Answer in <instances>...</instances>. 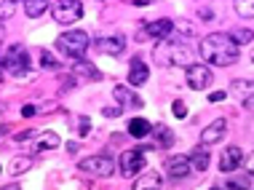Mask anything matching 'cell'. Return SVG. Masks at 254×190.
Returning <instances> with one entry per match:
<instances>
[{"mask_svg": "<svg viewBox=\"0 0 254 190\" xmlns=\"http://www.w3.org/2000/svg\"><path fill=\"white\" fill-rule=\"evenodd\" d=\"M102 115H105V118H115V115H121V110H118V107H105Z\"/></svg>", "mask_w": 254, "mask_h": 190, "instance_id": "36", "label": "cell"}, {"mask_svg": "<svg viewBox=\"0 0 254 190\" xmlns=\"http://www.w3.org/2000/svg\"><path fill=\"white\" fill-rule=\"evenodd\" d=\"M78 169L80 172H88V174H97V177H110L115 164H113V158H107V155H91V158L78 161Z\"/></svg>", "mask_w": 254, "mask_h": 190, "instance_id": "8", "label": "cell"}, {"mask_svg": "<svg viewBox=\"0 0 254 190\" xmlns=\"http://www.w3.org/2000/svg\"><path fill=\"white\" fill-rule=\"evenodd\" d=\"M43 64H46V67H59V62H57V59L51 57L49 51H43Z\"/></svg>", "mask_w": 254, "mask_h": 190, "instance_id": "32", "label": "cell"}, {"mask_svg": "<svg viewBox=\"0 0 254 190\" xmlns=\"http://www.w3.org/2000/svg\"><path fill=\"white\" fill-rule=\"evenodd\" d=\"M177 27H180V32H182L185 38H193V35H195V27H193V24H188V22H180Z\"/></svg>", "mask_w": 254, "mask_h": 190, "instance_id": "30", "label": "cell"}, {"mask_svg": "<svg viewBox=\"0 0 254 190\" xmlns=\"http://www.w3.org/2000/svg\"><path fill=\"white\" fill-rule=\"evenodd\" d=\"M46 8H51L49 3H46V0H27L24 3V13L30 19H38V16H43L46 13Z\"/></svg>", "mask_w": 254, "mask_h": 190, "instance_id": "21", "label": "cell"}, {"mask_svg": "<svg viewBox=\"0 0 254 190\" xmlns=\"http://www.w3.org/2000/svg\"><path fill=\"white\" fill-rule=\"evenodd\" d=\"M113 97H115V102H118L121 107H139V105H142V99L134 97V91L126 89V86H115V89H113Z\"/></svg>", "mask_w": 254, "mask_h": 190, "instance_id": "17", "label": "cell"}, {"mask_svg": "<svg viewBox=\"0 0 254 190\" xmlns=\"http://www.w3.org/2000/svg\"><path fill=\"white\" fill-rule=\"evenodd\" d=\"M35 110H38L35 105H24V107H22V115H24V118H32V115H35Z\"/></svg>", "mask_w": 254, "mask_h": 190, "instance_id": "35", "label": "cell"}, {"mask_svg": "<svg viewBox=\"0 0 254 190\" xmlns=\"http://www.w3.org/2000/svg\"><path fill=\"white\" fill-rule=\"evenodd\" d=\"M246 174H249V177H254V150H252L249 158H246Z\"/></svg>", "mask_w": 254, "mask_h": 190, "instance_id": "34", "label": "cell"}, {"mask_svg": "<svg viewBox=\"0 0 254 190\" xmlns=\"http://www.w3.org/2000/svg\"><path fill=\"white\" fill-rule=\"evenodd\" d=\"M147 78H150L147 64L142 62L139 57L131 59V67H128V83H131V86H145V83H147Z\"/></svg>", "mask_w": 254, "mask_h": 190, "instance_id": "14", "label": "cell"}, {"mask_svg": "<svg viewBox=\"0 0 254 190\" xmlns=\"http://www.w3.org/2000/svg\"><path fill=\"white\" fill-rule=\"evenodd\" d=\"M190 169H193L190 155H171V158H166V174H169V177H174V180L188 177Z\"/></svg>", "mask_w": 254, "mask_h": 190, "instance_id": "10", "label": "cell"}, {"mask_svg": "<svg viewBox=\"0 0 254 190\" xmlns=\"http://www.w3.org/2000/svg\"><path fill=\"white\" fill-rule=\"evenodd\" d=\"M244 107H246L249 113H254V97H249V99H246V102H244Z\"/></svg>", "mask_w": 254, "mask_h": 190, "instance_id": "38", "label": "cell"}, {"mask_svg": "<svg viewBox=\"0 0 254 190\" xmlns=\"http://www.w3.org/2000/svg\"><path fill=\"white\" fill-rule=\"evenodd\" d=\"M153 59L161 67H185V70L190 67V51L174 40H161L153 49Z\"/></svg>", "mask_w": 254, "mask_h": 190, "instance_id": "2", "label": "cell"}, {"mask_svg": "<svg viewBox=\"0 0 254 190\" xmlns=\"http://www.w3.org/2000/svg\"><path fill=\"white\" fill-rule=\"evenodd\" d=\"M57 49L64 51L67 57L83 59V54L88 51V35L83 30H70V32H64V35L57 38Z\"/></svg>", "mask_w": 254, "mask_h": 190, "instance_id": "4", "label": "cell"}, {"mask_svg": "<svg viewBox=\"0 0 254 190\" xmlns=\"http://www.w3.org/2000/svg\"><path fill=\"white\" fill-rule=\"evenodd\" d=\"M161 185H163L161 174L153 172V169H145V172L134 180V190H161Z\"/></svg>", "mask_w": 254, "mask_h": 190, "instance_id": "13", "label": "cell"}, {"mask_svg": "<svg viewBox=\"0 0 254 190\" xmlns=\"http://www.w3.org/2000/svg\"><path fill=\"white\" fill-rule=\"evenodd\" d=\"M211 190H217V188H211Z\"/></svg>", "mask_w": 254, "mask_h": 190, "instance_id": "39", "label": "cell"}, {"mask_svg": "<svg viewBox=\"0 0 254 190\" xmlns=\"http://www.w3.org/2000/svg\"><path fill=\"white\" fill-rule=\"evenodd\" d=\"M57 147H59V134H54V131L38 134V139H35V150H57Z\"/></svg>", "mask_w": 254, "mask_h": 190, "instance_id": "20", "label": "cell"}, {"mask_svg": "<svg viewBox=\"0 0 254 190\" xmlns=\"http://www.w3.org/2000/svg\"><path fill=\"white\" fill-rule=\"evenodd\" d=\"M225 97H228L225 91H214V94H209V102H222Z\"/></svg>", "mask_w": 254, "mask_h": 190, "instance_id": "37", "label": "cell"}, {"mask_svg": "<svg viewBox=\"0 0 254 190\" xmlns=\"http://www.w3.org/2000/svg\"><path fill=\"white\" fill-rule=\"evenodd\" d=\"M30 54L24 46H8L3 54V70L8 75H27L30 72Z\"/></svg>", "mask_w": 254, "mask_h": 190, "instance_id": "3", "label": "cell"}, {"mask_svg": "<svg viewBox=\"0 0 254 190\" xmlns=\"http://www.w3.org/2000/svg\"><path fill=\"white\" fill-rule=\"evenodd\" d=\"M244 161V153H241V147H236V145H230L228 150L222 153V158H219V169H222L225 174L233 172V169H238V164Z\"/></svg>", "mask_w": 254, "mask_h": 190, "instance_id": "15", "label": "cell"}, {"mask_svg": "<svg viewBox=\"0 0 254 190\" xmlns=\"http://www.w3.org/2000/svg\"><path fill=\"white\" fill-rule=\"evenodd\" d=\"M228 188H230V190H249V188H252L249 174H244V177H233V180H228Z\"/></svg>", "mask_w": 254, "mask_h": 190, "instance_id": "26", "label": "cell"}, {"mask_svg": "<svg viewBox=\"0 0 254 190\" xmlns=\"http://www.w3.org/2000/svg\"><path fill=\"white\" fill-rule=\"evenodd\" d=\"M72 72H75V78H80V80H91V83L102 80V72H99L91 62H86V59L75 62V64H72Z\"/></svg>", "mask_w": 254, "mask_h": 190, "instance_id": "16", "label": "cell"}, {"mask_svg": "<svg viewBox=\"0 0 254 190\" xmlns=\"http://www.w3.org/2000/svg\"><path fill=\"white\" fill-rule=\"evenodd\" d=\"M230 38L236 40L238 46H241V43H252V40H254V32H252V30H244V27H241V30H233Z\"/></svg>", "mask_w": 254, "mask_h": 190, "instance_id": "27", "label": "cell"}, {"mask_svg": "<svg viewBox=\"0 0 254 190\" xmlns=\"http://www.w3.org/2000/svg\"><path fill=\"white\" fill-rule=\"evenodd\" d=\"M153 131H155V137H158V147H171V145H174V131H171V128L155 126Z\"/></svg>", "mask_w": 254, "mask_h": 190, "instance_id": "23", "label": "cell"}, {"mask_svg": "<svg viewBox=\"0 0 254 190\" xmlns=\"http://www.w3.org/2000/svg\"><path fill=\"white\" fill-rule=\"evenodd\" d=\"M171 110H174L177 118H188V107H185L182 99H174V105H171Z\"/></svg>", "mask_w": 254, "mask_h": 190, "instance_id": "28", "label": "cell"}, {"mask_svg": "<svg viewBox=\"0 0 254 190\" xmlns=\"http://www.w3.org/2000/svg\"><path fill=\"white\" fill-rule=\"evenodd\" d=\"M230 94L246 102L249 97H254V80H233V83H230Z\"/></svg>", "mask_w": 254, "mask_h": 190, "instance_id": "19", "label": "cell"}, {"mask_svg": "<svg viewBox=\"0 0 254 190\" xmlns=\"http://www.w3.org/2000/svg\"><path fill=\"white\" fill-rule=\"evenodd\" d=\"M241 46L236 43L230 35H225V32H211V35L201 38V43H198V54L206 59L209 64L214 67H230L238 62V57H241Z\"/></svg>", "mask_w": 254, "mask_h": 190, "instance_id": "1", "label": "cell"}, {"mask_svg": "<svg viewBox=\"0 0 254 190\" xmlns=\"http://www.w3.org/2000/svg\"><path fill=\"white\" fill-rule=\"evenodd\" d=\"M198 16L201 19H214V11H211L209 5H203V8H198Z\"/></svg>", "mask_w": 254, "mask_h": 190, "instance_id": "33", "label": "cell"}, {"mask_svg": "<svg viewBox=\"0 0 254 190\" xmlns=\"http://www.w3.org/2000/svg\"><path fill=\"white\" fill-rule=\"evenodd\" d=\"M51 16L57 24H75L83 16V3L80 0H59L51 5Z\"/></svg>", "mask_w": 254, "mask_h": 190, "instance_id": "5", "label": "cell"}, {"mask_svg": "<svg viewBox=\"0 0 254 190\" xmlns=\"http://www.w3.org/2000/svg\"><path fill=\"white\" fill-rule=\"evenodd\" d=\"M225 128H228V118L211 121V124L201 131V142H203V145H214V142H219L225 137Z\"/></svg>", "mask_w": 254, "mask_h": 190, "instance_id": "12", "label": "cell"}, {"mask_svg": "<svg viewBox=\"0 0 254 190\" xmlns=\"http://www.w3.org/2000/svg\"><path fill=\"white\" fill-rule=\"evenodd\" d=\"M30 166H32V158H27V155H19V158H13V161H11L8 172L13 174V177H19V174H24Z\"/></svg>", "mask_w": 254, "mask_h": 190, "instance_id": "24", "label": "cell"}, {"mask_svg": "<svg viewBox=\"0 0 254 190\" xmlns=\"http://www.w3.org/2000/svg\"><path fill=\"white\" fill-rule=\"evenodd\" d=\"M233 8H236V13L241 19H254V0H236Z\"/></svg>", "mask_w": 254, "mask_h": 190, "instance_id": "25", "label": "cell"}, {"mask_svg": "<svg viewBox=\"0 0 254 190\" xmlns=\"http://www.w3.org/2000/svg\"><path fill=\"white\" fill-rule=\"evenodd\" d=\"M11 13H13V3H11V0H3V3H0V16L8 19Z\"/></svg>", "mask_w": 254, "mask_h": 190, "instance_id": "29", "label": "cell"}, {"mask_svg": "<svg viewBox=\"0 0 254 190\" xmlns=\"http://www.w3.org/2000/svg\"><path fill=\"white\" fill-rule=\"evenodd\" d=\"M177 30V22L174 19H155V22H150L145 24V30L136 35V40H145V38H155L158 43L161 40H169L171 38V32Z\"/></svg>", "mask_w": 254, "mask_h": 190, "instance_id": "7", "label": "cell"}, {"mask_svg": "<svg viewBox=\"0 0 254 190\" xmlns=\"http://www.w3.org/2000/svg\"><path fill=\"white\" fill-rule=\"evenodd\" d=\"M190 164H193V169H198V172H206V169H209V153H206L203 147H198V150L190 153Z\"/></svg>", "mask_w": 254, "mask_h": 190, "instance_id": "22", "label": "cell"}, {"mask_svg": "<svg viewBox=\"0 0 254 190\" xmlns=\"http://www.w3.org/2000/svg\"><path fill=\"white\" fill-rule=\"evenodd\" d=\"M147 158H145V150L136 147V150H123V155L118 158V169L123 177H134V174H142Z\"/></svg>", "mask_w": 254, "mask_h": 190, "instance_id": "6", "label": "cell"}, {"mask_svg": "<svg viewBox=\"0 0 254 190\" xmlns=\"http://www.w3.org/2000/svg\"><path fill=\"white\" fill-rule=\"evenodd\" d=\"M211 80H214V75H211V70L206 64H190L188 67V86L193 91H206L211 86Z\"/></svg>", "mask_w": 254, "mask_h": 190, "instance_id": "9", "label": "cell"}, {"mask_svg": "<svg viewBox=\"0 0 254 190\" xmlns=\"http://www.w3.org/2000/svg\"><path fill=\"white\" fill-rule=\"evenodd\" d=\"M94 49L99 54H107V57H121L123 51H126V40L121 35H110V38H99L97 43H94Z\"/></svg>", "mask_w": 254, "mask_h": 190, "instance_id": "11", "label": "cell"}, {"mask_svg": "<svg viewBox=\"0 0 254 190\" xmlns=\"http://www.w3.org/2000/svg\"><path fill=\"white\" fill-rule=\"evenodd\" d=\"M88 128H91V124H88V118H80V124H78V134H80V137H86V134H88Z\"/></svg>", "mask_w": 254, "mask_h": 190, "instance_id": "31", "label": "cell"}, {"mask_svg": "<svg viewBox=\"0 0 254 190\" xmlns=\"http://www.w3.org/2000/svg\"><path fill=\"white\" fill-rule=\"evenodd\" d=\"M150 131H153L150 121H145V118H131L128 121V134H131L134 139H145Z\"/></svg>", "mask_w": 254, "mask_h": 190, "instance_id": "18", "label": "cell"}]
</instances>
